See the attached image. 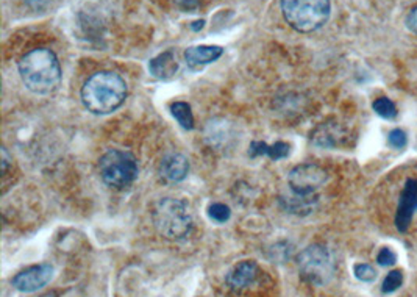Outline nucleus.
<instances>
[{
    "label": "nucleus",
    "mask_w": 417,
    "mask_h": 297,
    "mask_svg": "<svg viewBox=\"0 0 417 297\" xmlns=\"http://www.w3.org/2000/svg\"><path fill=\"white\" fill-rule=\"evenodd\" d=\"M19 75L27 89L35 94H50L62 82V66L54 50L38 47L19 60Z\"/></svg>",
    "instance_id": "f257e3e1"
},
{
    "label": "nucleus",
    "mask_w": 417,
    "mask_h": 297,
    "mask_svg": "<svg viewBox=\"0 0 417 297\" xmlns=\"http://www.w3.org/2000/svg\"><path fill=\"white\" fill-rule=\"evenodd\" d=\"M127 99V83L119 74L101 71L91 75L81 88V102L93 114L116 111Z\"/></svg>",
    "instance_id": "f03ea898"
},
{
    "label": "nucleus",
    "mask_w": 417,
    "mask_h": 297,
    "mask_svg": "<svg viewBox=\"0 0 417 297\" xmlns=\"http://www.w3.org/2000/svg\"><path fill=\"white\" fill-rule=\"evenodd\" d=\"M152 220L161 236L172 241L183 240L193 230V213L188 203L172 197L156 202L152 211Z\"/></svg>",
    "instance_id": "7ed1b4c3"
},
{
    "label": "nucleus",
    "mask_w": 417,
    "mask_h": 297,
    "mask_svg": "<svg viewBox=\"0 0 417 297\" xmlns=\"http://www.w3.org/2000/svg\"><path fill=\"white\" fill-rule=\"evenodd\" d=\"M285 21L300 33H311L327 24L330 0H280Z\"/></svg>",
    "instance_id": "20e7f679"
},
{
    "label": "nucleus",
    "mask_w": 417,
    "mask_h": 297,
    "mask_svg": "<svg viewBox=\"0 0 417 297\" xmlns=\"http://www.w3.org/2000/svg\"><path fill=\"white\" fill-rule=\"evenodd\" d=\"M98 172L110 188L124 189L138 177V162L125 150H110L98 159Z\"/></svg>",
    "instance_id": "39448f33"
},
{
    "label": "nucleus",
    "mask_w": 417,
    "mask_h": 297,
    "mask_svg": "<svg viewBox=\"0 0 417 297\" xmlns=\"http://www.w3.org/2000/svg\"><path fill=\"white\" fill-rule=\"evenodd\" d=\"M299 271L302 279L308 284L324 286L335 277L336 264L327 247L314 245L299 255Z\"/></svg>",
    "instance_id": "423d86ee"
},
{
    "label": "nucleus",
    "mask_w": 417,
    "mask_h": 297,
    "mask_svg": "<svg viewBox=\"0 0 417 297\" xmlns=\"http://www.w3.org/2000/svg\"><path fill=\"white\" fill-rule=\"evenodd\" d=\"M329 179L327 171L314 163H303L295 166L287 175L291 191L299 196H316Z\"/></svg>",
    "instance_id": "0eeeda50"
},
{
    "label": "nucleus",
    "mask_w": 417,
    "mask_h": 297,
    "mask_svg": "<svg viewBox=\"0 0 417 297\" xmlns=\"http://www.w3.org/2000/svg\"><path fill=\"white\" fill-rule=\"evenodd\" d=\"M54 279V266L47 263L30 266L25 271H21L13 279V286L21 293L40 291Z\"/></svg>",
    "instance_id": "6e6552de"
},
{
    "label": "nucleus",
    "mask_w": 417,
    "mask_h": 297,
    "mask_svg": "<svg viewBox=\"0 0 417 297\" xmlns=\"http://www.w3.org/2000/svg\"><path fill=\"white\" fill-rule=\"evenodd\" d=\"M417 210V179H409L404 186V191L400 194L396 225L399 232H406L409 224H411L414 211Z\"/></svg>",
    "instance_id": "1a4fd4ad"
},
{
    "label": "nucleus",
    "mask_w": 417,
    "mask_h": 297,
    "mask_svg": "<svg viewBox=\"0 0 417 297\" xmlns=\"http://www.w3.org/2000/svg\"><path fill=\"white\" fill-rule=\"evenodd\" d=\"M258 276H260V269H258V264L255 262H241L227 274V285L234 293H241L244 289L252 286Z\"/></svg>",
    "instance_id": "9d476101"
},
{
    "label": "nucleus",
    "mask_w": 417,
    "mask_h": 297,
    "mask_svg": "<svg viewBox=\"0 0 417 297\" xmlns=\"http://www.w3.org/2000/svg\"><path fill=\"white\" fill-rule=\"evenodd\" d=\"M158 172H160L164 180L171 181V184H177V181L185 180L189 172L188 158L181 154L166 155L160 162V166H158Z\"/></svg>",
    "instance_id": "9b49d317"
},
{
    "label": "nucleus",
    "mask_w": 417,
    "mask_h": 297,
    "mask_svg": "<svg viewBox=\"0 0 417 297\" xmlns=\"http://www.w3.org/2000/svg\"><path fill=\"white\" fill-rule=\"evenodd\" d=\"M224 49L221 45H194L185 52V60L189 66L199 67L210 63H215L217 58H221Z\"/></svg>",
    "instance_id": "f8f14e48"
},
{
    "label": "nucleus",
    "mask_w": 417,
    "mask_h": 297,
    "mask_svg": "<svg viewBox=\"0 0 417 297\" xmlns=\"http://www.w3.org/2000/svg\"><path fill=\"white\" fill-rule=\"evenodd\" d=\"M149 71L155 79L160 80H169L178 71V63L172 52H163L160 55L152 58L149 63Z\"/></svg>",
    "instance_id": "ddd939ff"
},
{
    "label": "nucleus",
    "mask_w": 417,
    "mask_h": 297,
    "mask_svg": "<svg viewBox=\"0 0 417 297\" xmlns=\"http://www.w3.org/2000/svg\"><path fill=\"white\" fill-rule=\"evenodd\" d=\"M290 144H286L283 141H278L275 144H268V142H261V141H255L250 146L249 154L252 157H260V155H266L270 159H282L290 155Z\"/></svg>",
    "instance_id": "4468645a"
},
{
    "label": "nucleus",
    "mask_w": 417,
    "mask_h": 297,
    "mask_svg": "<svg viewBox=\"0 0 417 297\" xmlns=\"http://www.w3.org/2000/svg\"><path fill=\"white\" fill-rule=\"evenodd\" d=\"M317 202V196H299L292 193L291 197L283 199L285 207L295 215H308L313 211L314 205Z\"/></svg>",
    "instance_id": "2eb2a0df"
},
{
    "label": "nucleus",
    "mask_w": 417,
    "mask_h": 297,
    "mask_svg": "<svg viewBox=\"0 0 417 297\" xmlns=\"http://www.w3.org/2000/svg\"><path fill=\"white\" fill-rule=\"evenodd\" d=\"M172 116L177 119V123L186 128V130H193L194 128V114L191 111V106L186 102H176L171 105Z\"/></svg>",
    "instance_id": "dca6fc26"
},
{
    "label": "nucleus",
    "mask_w": 417,
    "mask_h": 297,
    "mask_svg": "<svg viewBox=\"0 0 417 297\" xmlns=\"http://www.w3.org/2000/svg\"><path fill=\"white\" fill-rule=\"evenodd\" d=\"M374 111L384 119H394L397 116V106L388 97H380L374 102Z\"/></svg>",
    "instance_id": "f3484780"
},
{
    "label": "nucleus",
    "mask_w": 417,
    "mask_h": 297,
    "mask_svg": "<svg viewBox=\"0 0 417 297\" xmlns=\"http://www.w3.org/2000/svg\"><path fill=\"white\" fill-rule=\"evenodd\" d=\"M401 284H404V274H401L400 271H391L383 281L382 291L386 294L394 293L396 289H399L401 286Z\"/></svg>",
    "instance_id": "a211bd4d"
},
{
    "label": "nucleus",
    "mask_w": 417,
    "mask_h": 297,
    "mask_svg": "<svg viewBox=\"0 0 417 297\" xmlns=\"http://www.w3.org/2000/svg\"><path fill=\"white\" fill-rule=\"evenodd\" d=\"M208 215L211 219H215L216 223H225V220L230 219L232 211L224 203H213L208 208Z\"/></svg>",
    "instance_id": "6ab92c4d"
},
{
    "label": "nucleus",
    "mask_w": 417,
    "mask_h": 297,
    "mask_svg": "<svg viewBox=\"0 0 417 297\" xmlns=\"http://www.w3.org/2000/svg\"><path fill=\"white\" fill-rule=\"evenodd\" d=\"M353 272H355V277L361 281H372L377 277V271L372 268V266L366 263L355 264Z\"/></svg>",
    "instance_id": "aec40b11"
},
{
    "label": "nucleus",
    "mask_w": 417,
    "mask_h": 297,
    "mask_svg": "<svg viewBox=\"0 0 417 297\" xmlns=\"http://www.w3.org/2000/svg\"><path fill=\"white\" fill-rule=\"evenodd\" d=\"M389 144L394 149H401L406 146V133L400 128H396L389 133Z\"/></svg>",
    "instance_id": "412c9836"
},
{
    "label": "nucleus",
    "mask_w": 417,
    "mask_h": 297,
    "mask_svg": "<svg viewBox=\"0 0 417 297\" xmlns=\"http://www.w3.org/2000/svg\"><path fill=\"white\" fill-rule=\"evenodd\" d=\"M396 262H397L396 254H394L392 250L388 249V247L382 249L380 252H378V255H377V263L382 264V266H391V264H394Z\"/></svg>",
    "instance_id": "4be33fe9"
},
{
    "label": "nucleus",
    "mask_w": 417,
    "mask_h": 297,
    "mask_svg": "<svg viewBox=\"0 0 417 297\" xmlns=\"http://www.w3.org/2000/svg\"><path fill=\"white\" fill-rule=\"evenodd\" d=\"M406 27L411 30V32L417 33V6L409 11V14L406 16Z\"/></svg>",
    "instance_id": "5701e85b"
},
{
    "label": "nucleus",
    "mask_w": 417,
    "mask_h": 297,
    "mask_svg": "<svg viewBox=\"0 0 417 297\" xmlns=\"http://www.w3.org/2000/svg\"><path fill=\"white\" fill-rule=\"evenodd\" d=\"M173 2L183 10H195L200 5V0H173Z\"/></svg>",
    "instance_id": "b1692460"
},
{
    "label": "nucleus",
    "mask_w": 417,
    "mask_h": 297,
    "mask_svg": "<svg viewBox=\"0 0 417 297\" xmlns=\"http://www.w3.org/2000/svg\"><path fill=\"white\" fill-rule=\"evenodd\" d=\"M22 2L27 4L30 9H44L45 5H47L50 0H22Z\"/></svg>",
    "instance_id": "393cba45"
},
{
    "label": "nucleus",
    "mask_w": 417,
    "mask_h": 297,
    "mask_svg": "<svg viewBox=\"0 0 417 297\" xmlns=\"http://www.w3.org/2000/svg\"><path fill=\"white\" fill-rule=\"evenodd\" d=\"M203 24H205V21H197V22H194V24H193L194 32H199V30H202L203 28Z\"/></svg>",
    "instance_id": "a878e982"
}]
</instances>
